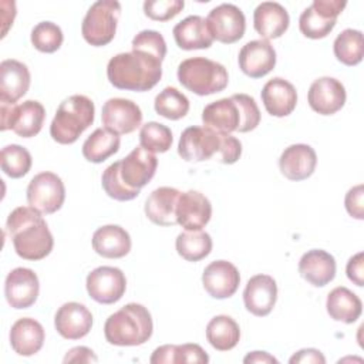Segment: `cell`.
<instances>
[{"label": "cell", "instance_id": "obj_1", "mask_svg": "<svg viewBox=\"0 0 364 364\" xmlns=\"http://www.w3.org/2000/svg\"><path fill=\"white\" fill-rule=\"evenodd\" d=\"M6 233L13 242L16 253L24 260H41L54 246L53 235L41 212L31 206H18L10 212Z\"/></svg>", "mask_w": 364, "mask_h": 364}, {"label": "cell", "instance_id": "obj_2", "mask_svg": "<svg viewBox=\"0 0 364 364\" xmlns=\"http://www.w3.org/2000/svg\"><path fill=\"white\" fill-rule=\"evenodd\" d=\"M107 77L118 90L148 91L162 77V61L138 50L119 53L108 61Z\"/></svg>", "mask_w": 364, "mask_h": 364}, {"label": "cell", "instance_id": "obj_3", "mask_svg": "<svg viewBox=\"0 0 364 364\" xmlns=\"http://www.w3.org/2000/svg\"><path fill=\"white\" fill-rule=\"evenodd\" d=\"M202 122L222 134L249 132L260 124V111L253 97L235 94L208 104L202 111Z\"/></svg>", "mask_w": 364, "mask_h": 364}, {"label": "cell", "instance_id": "obj_4", "mask_svg": "<svg viewBox=\"0 0 364 364\" xmlns=\"http://www.w3.org/2000/svg\"><path fill=\"white\" fill-rule=\"evenodd\" d=\"M154 331L149 310L138 303H128L111 314L104 324L105 340L118 347H134L146 343Z\"/></svg>", "mask_w": 364, "mask_h": 364}, {"label": "cell", "instance_id": "obj_5", "mask_svg": "<svg viewBox=\"0 0 364 364\" xmlns=\"http://www.w3.org/2000/svg\"><path fill=\"white\" fill-rule=\"evenodd\" d=\"M95 107L85 95H71L57 108L50 125L51 138L61 144H74L80 135L94 122Z\"/></svg>", "mask_w": 364, "mask_h": 364}, {"label": "cell", "instance_id": "obj_6", "mask_svg": "<svg viewBox=\"0 0 364 364\" xmlns=\"http://www.w3.org/2000/svg\"><path fill=\"white\" fill-rule=\"evenodd\" d=\"M178 80L191 92L205 97L223 91L228 87V70L218 61L205 57H192L178 65Z\"/></svg>", "mask_w": 364, "mask_h": 364}, {"label": "cell", "instance_id": "obj_7", "mask_svg": "<svg viewBox=\"0 0 364 364\" xmlns=\"http://www.w3.org/2000/svg\"><path fill=\"white\" fill-rule=\"evenodd\" d=\"M119 16L121 4L117 0H98L92 3L81 24L84 40L94 47L109 44L115 37Z\"/></svg>", "mask_w": 364, "mask_h": 364}, {"label": "cell", "instance_id": "obj_8", "mask_svg": "<svg viewBox=\"0 0 364 364\" xmlns=\"http://www.w3.org/2000/svg\"><path fill=\"white\" fill-rule=\"evenodd\" d=\"M1 131L13 129L21 138L36 136L44 124L46 109L41 102L27 100L21 104H3L0 107Z\"/></svg>", "mask_w": 364, "mask_h": 364}, {"label": "cell", "instance_id": "obj_9", "mask_svg": "<svg viewBox=\"0 0 364 364\" xmlns=\"http://www.w3.org/2000/svg\"><path fill=\"white\" fill-rule=\"evenodd\" d=\"M346 6L347 3L341 0H314L300 14L299 28L301 34L313 40L327 37Z\"/></svg>", "mask_w": 364, "mask_h": 364}, {"label": "cell", "instance_id": "obj_10", "mask_svg": "<svg viewBox=\"0 0 364 364\" xmlns=\"http://www.w3.org/2000/svg\"><path fill=\"white\" fill-rule=\"evenodd\" d=\"M65 199V186L54 172L37 173L27 186L28 206L44 215H51L61 209Z\"/></svg>", "mask_w": 364, "mask_h": 364}, {"label": "cell", "instance_id": "obj_11", "mask_svg": "<svg viewBox=\"0 0 364 364\" xmlns=\"http://www.w3.org/2000/svg\"><path fill=\"white\" fill-rule=\"evenodd\" d=\"M222 145V132L206 127H188L183 129L178 144V154L188 162H202L219 155Z\"/></svg>", "mask_w": 364, "mask_h": 364}, {"label": "cell", "instance_id": "obj_12", "mask_svg": "<svg viewBox=\"0 0 364 364\" xmlns=\"http://www.w3.org/2000/svg\"><path fill=\"white\" fill-rule=\"evenodd\" d=\"M85 287L90 297L100 304H112L122 299L127 290V279L121 269L100 266L88 273Z\"/></svg>", "mask_w": 364, "mask_h": 364}, {"label": "cell", "instance_id": "obj_13", "mask_svg": "<svg viewBox=\"0 0 364 364\" xmlns=\"http://www.w3.org/2000/svg\"><path fill=\"white\" fill-rule=\"evenodd\" d=\"M213 40L223 44L239 41L246 30V18L243 11L230 3H223L212 9L205 18Z\"/></svg>", "mask_w": 364, "mask_h": 364}, {"label": "cell", "instance_id": "obj_14", "mask_svg": "<svg viewBox=\"0 0 364 364\" xmlns=\"http://www.w3.org/2000/svg\"><path fill=\"white\" fill-rule=\"evenodd\" d=\"M101 119L104 128L122 135L131 134L142 124V111L136 102L127 98H109L102 105Z\"/></svg>", "mask_w": 364, "mask_h": 364}, {"label": "cell", "instance_id": "obj_15", "mask_svg": "<svg viewBox=\"0 0 364 364\" xmlns=\"http://www.w3.org/2000/svg\"><path fill=\"white\" fill-rule=\"evenodd\" d=\"M40 291V282L37 274L27 267L13 269L4 282V296L13 309L31 307Z\"/></svg>", "mask_w": 364, "mask_h": 364}, {"label": "cell", "instance_id": "obj_16", "mask_svg": "<svg viewBox=\"0 0 364 364\" xmlns=\"http://www.w3.org/2000/svg\"><path fill=\"white\" fill-rule=\"evenodd\" d=\"M346 88L333 77H320L309 88L307 101L313 111L320 115H333L346 104Z\"/></svg>", "mask_w": 364, "mask_h": 364}, {"label": "cell", "instance_id": "obj_17", "mask_svg": "<svg viewBox=\"0 0 364 364\" xmlns=\"http://www.w3.org/2000/svg\"><path fill=\"white\" fill-rule=\"evenodd\" d=\"M240 283L237 267L228 260H215L209 263L202 273V284L206 293L213 299L232 297Z\"/></svg>", "mask_w": 364, "mask_h": 364}, {"label": "cell", "instance_id": "obj_18", "mask_svg": "<svg viewBox=\"0 0 364 364\" xmlns=\"http://www.w3.org/2000/svg\"><path fill=\"white\" fill-rule=\"evenodd\" d=\"M158 159L154 152L142 148H134L124 159L119 161L121 178L132 189H141L155 176Z\"/></svg>", "mask_w": 364, "mask_h": 364}, {"label": "cell", "instance_id": "obj_19", "mask_svg": "<svg viewBox=\"0 0 364 364\" xmlns=\"http://www.w3.org/2000/svg\"><path fill=\"white\" fill-rule=\"evenodd\" d=\"M237 63L247 77L262 78L274 68L276 51L267 40H252L240 48Z\"/></svg>", "mask_w": 364, "mask_h": 364}, {"label": "cell", "instance_id": "obj_20", "mask_svg": "<svg viewBox=\"0 0 364 364\" xmlns=\"http://www.w3.org/2000/svg\"><path fill=\"white\" fill-rule=\"evenodd\" d=\"M212 205L198 191L181 192L176 205V223L185 230H202L210 220Z\"/></svg>", "mask_w": 364, "mask_h": 364}, {"label": "cell", "instance_id": "obj_21", "mask_svg": "<svg viewBox=\"0 0 364 364\" xmlns=\"http://www.w3.org/2000/svg\"><path fill=\"white\" fill-rule=\"evenodd\" d=\"M277 300L276 280L269 274H256L246 283L243 303L249 313L257 317L267 316Z\"/></svg>", "mask_w": 364, "mask_h": 364}, {"label": "cell", "instance_id": "obj_22", "mask_svg": "<svg viewBox=\"0 0 364 364\" xmlns=\"http://www.w3.org/2000/svg\"><path fill=\"white\" fill-rule=\"evenodd\" d=\"M54 326L63 338L80 340L90 333L92 327V314L84 304L68 301L57 310Z\"/></svg>", "mask_w": 364, "mask_h": 364}, {"label": "cell", "instance_id": "obj_23", "mask_svg": "<svg viewBox=\"0 0 364 364\" xmlns=\"http://www.w3.org/2000/svg\"><path fill=\"white\" fill-rule=\"evenodd\" d=\"M31 75L27 65L18 60H3L0 63V101L16 104L30 88Z\"/></svg>", "mask_w": 364, "mask_h": 364}, {"label": "cell", "instance_id": "obj_24", "mask_svg": "<svg viewBox=\"0 0 364 364\" xmlns=\"http://www.w3.org/2000/svg\"><path fill=\"white\" fill-rule=\"evenodd\" d=\"M264 109L277 118L290 115L297 104V92L291 82L282 77L269 80L260 92Z\"/></svg>", "mask_w": 364, "mask_h": 364}, {"label": "cell", "instance_id": "obj_25", "mask_svg": "<svg viewBox=\"0 0 364 364\" xmlns=\"http://www.w3.org/2000/svg\"><path fill=\"white\" fill-rule=\"evenodd\" d=\"M317 165L316 151L307 144H293L287 146L280 158V172L290 181H303L313 175Z\"/></svg>", "mask_w": 364, "mask_h": 364}, {"label": "cell", "instance_id": "obj_26", "mask_svg": "<svg viewBox=\"0 0 364 364\" xmlns=\"http://www.w3.org/2000/svg\"><path fill=\"white\" fill-rule=\"evenodd\" d=\"M290 24L287 10L277 1H263L253 11V27L263 40L282 37Z\"/></svg>", "mask_w": 364, "mask_h": 364}, {"label": "cell", "instance_id": "obj_27", "mask_svg": "<svg viewBox=\"0 0 364 364\" xmlns=\"http://www.w3.org/2000/svg\"><path fill=\"white\" fill-rule=\"evenodd\" d=\"M299 273L310 284L323 287L336 277V259L326 250L311 249L300 257Z\"/></svg>", "mask_w": 364, "mask_h": 364}, {"label": "cell", "instance_id": "obj_28", "mask_svg": "<svg viewBox=\"0 0 364 364\" xmlns=\"http://www.w3.org/2000/svg\"><path fill=\"white\" fill-rule=\"evenodd\" d=\"M181 192L176 188L161 186L151 192L145 200L146 218L159 226H173L176 223V205Z\"/></svg>", "mask_w": 364, "mask_h": 364}, {"label": "cell", "instance_id": "obj_29", "mask_svg": "<svg viewBox=\"0 0 364 364\" xmlns=\"http://www.w3.org/2000/svg\"><path fill=\"white\" fill-rule=\"evenodd\" d=\"M46 333L43 326L30 317L14 321L10 330V346L18 355L30 357L38 353L44 344Z\"/></svg>", "mask_w": 364, "mask_h": 364}, {"label": "cell", "instance_id": "obj_30", "mask_svg": "<svg viewBox=\"0 0 364 364\" xmlns=\"http://www.w3.org/2000/svg\"><path fill=\"white\" fill-rule=\"evenodd\" d=\"M92 249L97 255L107 259H121L131 250L129 233L118 225H105L92 235Z\"/></svg>", "mask_w": 364, "mask_h": 364}, {"label": "cell", "instance_id": "obj_31", "mask_svg": "<svg viewBox=\"0 0 364 364\" xmlns=\"http://www.w3.org/2000/svg\"><path fill=\"white\" fill-rule=\"evenodd\" d=\"M172 34L176 46L186 51L209 48L213 44L206 20L200 16H188L173 27Z\"/></svg>", "mask_w": 364, "mask_h": 364}, {"label": "cell", "instance_id": "obj_32", "mask_svg": "<svg viewBox=\"0 0 364 364\" xmlns=\"http://www.w3.org/2000/svg\"><path fill=\"white\" fill-rule=\"evenodd\" d=\"M326 309L328 316L333 320L351 324L357 321V318L361 316L363 303L360 297L355 293H353L350 289L344 286H338V287H334L327 294Z\"/></svg>", "mask_w": 364, "mask_h": 364}, {"label": "cell", "instance_id": "obj_33", "mask_svg": "<svg viewBox=\"0 0 364 364\" xmlns=\"http://www.w3.org/2000/svg\"><path fill=\"white\" fill-rule=\"evenodd\" d=\"M121 145L119 135L107 129V128H97L82 144V156L92 162L101 164L114 154L118 152Z\"/></svg>", "mask_w": 364, "mask_h": 364}, {"label": "cell", "instance_id": "obj_34", "mask_svg": "<svg viewBox=\"0 0 364 364\" xmlns=\"http://www.w3.org/2000/svg\"><path fill=\"white\" fill-rule=\"evenodd\" d=\"M206 340L215 350L229 351L240 340L239 324L230 316H215L206 326Z\"/></svg>", "mask_w": 364, "mask_h": 364}, {"label": "cell", "instance_id": "obj_35", "mask_svg": "<svg viewBox=\"0 0 364 364\" xmlns=\"http://www.w3.org/2000/svg\"><path fill=\"white\" fill-rule=\"evenodd\" d=\"M212 237L203 230H185L176 236L178 255L188 262H199L212 252Z\"/></svg>", "mask_w": 364, "mask_h": 364}, {"label": "cell", "instance_id": "obj_36", "mask_svg": "<svg viewBox=\"0 0 364 364\" xmlns=\"http://www.w3.org/2000/svg\"><path fill=\"white\" fill-rule=\"evenodd\" d=\"M333 51L336 58L344 65L353 67L360 64L364 54L363 33L354 28L343 30L333 43Z\"/></svg>", "mask_w": 364, "mask_h": 364}, {"label": "cell", "instance_id": "obj_37", "mask_svg": "<svg viewBox=\"0 0 364 364\" xmlns=\"http://www.w3.org/2000/svg\"><path fill=\"white\" fill-rule=\"evenodd\" d=\"M154 108L158 115L171 121H176L188 114L189 100L175 87H165L155 97Z\"/></svg>", "mask_w": 364, "mask_h": 364}, {"label": "cell", "instance_id": "obj_38", "mask_svg": "<svg viewBox=\"0 0 364 364\" xmlns=\"http://www.w3.org/2000/svg\"><path fill=\"white\" fill-rule=\"evenodd\" d=\"M0 164H1V171L7 176L17 179L28 173L33 159H31V154L24 146L11 144L1 149Z\"/></svg>", "mask_w": 364, "mask_h": 364}, {"label": "cell", "instance_id": "obj_39", "mask_svg": "<svg viewBox=\"0 0 364 364\" xmlns=\"http://www.w3.org/2000/svg\"><path fill=\"white\" fill-rule=\"evenodd\" d=\"M139 145L154 154H164L172 145V131L164 124L146 122L139 129Z\"/></svg>", "mask_w": 364, "mask_h": 364}, {"label": "cell", "instance_id": "obj_40", "mask_svg": "<svg viewBox=\"0 0 364 364\" xmlns=\"http://www.w3.org/2000/svg\"><path fill=\"white\" fill-rule=\"evenodd\" d=\"M101 185L105 193L119 202L132 200L139 195L141 189H132L129 188L121 178V169H119V161L111 164L101 176Z\"/></svg>", "mask_w": 364, "mask_h": 364}, {"label": "cell", "instance_id": "obj_41", "mask_svg": "<svg viewBox=\"0 0 364 364\" xmlns=\"http://www.w3.org/2000/svg\"><path fill=\"white\" fill-rule=\"evenodd\" d=\"M30 40L36 50L51 54L61 47L64 41V34L55 23L41 21L33 27Z\"/></svg>", "mask_w": 364, "mask_h": 364}, {"label": "cell", "instance_id": "obj_42", "mask_svg": "<svg viewBox=\"0 0 364 364\" xmlns=\"http://www.w3.org/2000/svg\"><path fill=\"white\" fill-rule=\"evenodd\" d=\"M132 50L152 54L164 61L166 55V43L161 33L155 30H142L132 38Z\"/></svg>", "mask_w": 364, "mask_h": 364}, {"label": "cell", "instance_id": "obj_43", "mask_svg": "<svg viewBox=\"0 0 364 364\" xmlns=\"http://www.w3.org/2000/svg\"><path fill=\"white\" fill-rule=\"evenodd\" d=\"M185 7L183 0H146L144 1V13L155 21H168L178 16Z\"/></svg>", "mask_w": 364, "mask_h": 364}, {"label": "cell", "instance_id": "obj_44", "mask_svg": "<svg viewBox=\"0 0 364 364\" xmlns=\"http://www.w3.org/2000/svg\"><path fill=\"white\" fill-rule=\"evenodd\" d=\"M181 363H209V355L199 344H181L175 346V364Z\"/></svg>", "mask_w": 364, "mask_h": 364}, {"label": "cell", "instance_id": "obj_45", "mask_svg": "<svg viewBox=\"0 0 364 364\" xmlns=\"http://www.w3.org/2000/svg\"><path fill=\"white\" fill-rule=\"evenodd\" d=\"M242 155V144L240 141L230 135V134H222V145L219 151V161L225 165L235 164Z\"/></svg>", "mask_w": 364, "mask_h": 364}, {"label": "cell", "instance_id": "obj_46", "mask_svg": "<svg viewBox=\"0 0 364 364\" xmlns=\"http://www.w3.org/2000/svg\"><path fill=\"white\" fill-rule=\"evenodd\" d=\"M363 196H364L363 185H357V186H353L351 189H348V192L346 193V198H344L346 210L348 212L350 216H353L358 220L364 219Z\"/></svg>", "mask_w": 364, "mask_h": 364}, {"label": "cell", "instance_id": "obj_47", "mask_svg": "<svg viewBox=\"0 0 364 364\" xmlns=\"http://www.w3.org/2000/svg\"><path fill=\"white\" fill-rule=\"evenodd\" d=\"M346 273H347V277L358 287L364 284V253L363 252H358L357 255L348 259Z\"/></svg>", "mask_w": 364, "mask_h": 364}, {"label": "cell", "instance_id": "obj_48", "mask_svg": "<svg viewBox=\"0 0 364 364\" xmlns=\"http://www.w3.org/2000/svg\"><path fill=\"white\" fill-rule=\"evenodd\" d=\"M63 361L65 364L67 363H97L98 358L91 348L80 346V347H74V348L68 350Z\"/></svg>", "mask_w": 364, "mask_h": 364}, {"label": "cell", "instance_id": "obj_49", "mask_svg": "<svg viewBox=\"0 0 364 364\" xmlns=\"http://www.w3.org/2000/svg\"><path fill=\"white\" fill-rule=\"evenodd\" d=\"M290 364H310V363H314V364H324L326 363V358L324 355L321 354V351L316 350V348H303V350H299L294 355L290 357L289 360Z\"/></svg>", "mask_w": 364, "mask_h": 364}, {"label": "cell", "instance_id": "obj_50", "mask_svg": "<svg viewBox=\"0 0 364 364\" xmlns=\"http://www.w3.org/2000/svg\"><path fill=\"white\" fill-rule=\"evenodd\" d=\"M149 363L152 364H175V346L173 344H165L154 350Z\"/></svg>", "mask_w": 364, "mask_h": 364}, {"label": "cell", "instance_id": "obj_51", "mask_svg": "<svg viewBox=\"0 0 364 364\" xmlns=\"http://www.w3.org/2000/svg\"><path fill=\"white\" fill-rule=\"evenodd\" d=\"M243 363H246V364L262 363L263 364V363H279V361H277V358H274L273 355H270L266 351H252L243 358Z\"/></svg>", "mask_w": 364, "mask_h": 364}]
</instances>
